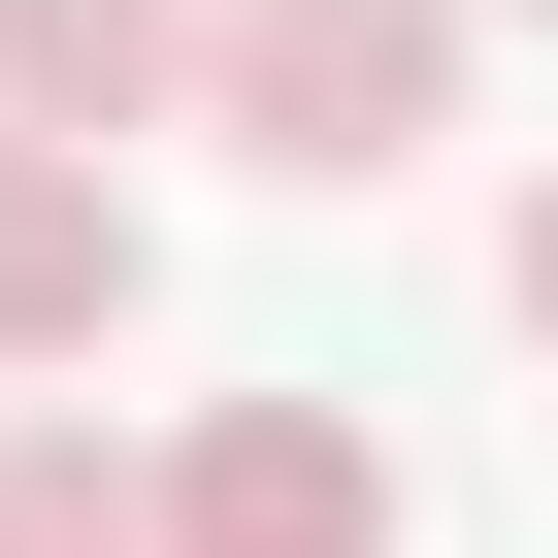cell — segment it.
<instances>
[{
  "mask_svg": "<svg viewBox=\"0 0 558 558\" xmlns=\"http://www.w3.org/2000/svg\"><path fill=\"white\" fill-rule=\"evenodd\" d=\"M197 132L296 197H395L460 132V0H197Z\"/></svg>",
  "mask_w": 558,
  "mask_h": 558,
  "instance_id": "1",
  "label": "cell"
},
{
  "mask_svg": "<svg viewBox=\"0 0 558 558\" xmlns=\"http://www.w3.org/2000/svg\"><path fill=\"white\" fill-rule=\"evenodd\" d=\"M132 525H165V558H395V427H362V395H197V427L132 460Z\"/></svg>",
  "mask_w": 558,
  "mask_h": 558,
  "instance_id": "2",
  "label": "cell"
},
{
  "mask_svg": "<svg viewBox=\"0 0 558 558\" xmlns=\"http://www.w3.org/2000/svg\"><path fill=\"white\" fill-rule=\"evenodd\" d=\"M165 296V230H132V165H66V132H0V362H99Z\"/></svg>",
  "mask_w": 558,
  "mask_h": 558,
  "instance_id": "3",
  "label": "cell"
},
{
  "mask_svg": "<svg viewBox=\"0 0 558 558\" xmlns=\"http://www.w3.org/2000/svg\"><path fill=\"white\" fill-rule=\"evenodd\" d=\"M165 99H197V0H0V132L99 165V132H165Z\"/></svg>",
  "mask_w": 558,
  "mask_h": 558,
  "instance_id": "4",
  "label": "cell"
},
{
  "mask_svg": "<svg viewBox=\"0 0 558 558\" xmlns=\"http://www.w3.org/2000/svg\"><path fill=\"white\" fill-rule=\"evenodd\" d=\"M0 558H165V525H132V460H99L66 395H34V427H0Z\"/></svg>",
  "mask_w": 558,
  "mask_h": 558,
  "instance_id": "5",
  "label": "cell"
},
{
  "mask_svg": "<svg viewBox=\"0 0 558 558\" xmlns=\"http://www.w3.org/2000/svg\"><path fill=\"white\" fill-rule=\"evenodd\" d=\"M493 296H525V329H558V165H525V230H493Z\"/></svg>",
  "mask_w": 558,
  "mask_h": 558,
  "instance_id": "6",
  "label": "cell"
},
{
  "mask_svg": "<svg viewBox=\"0 0 558 558\" xmlns=\"http://www.w3.org/2000/svg\"><path fill=\"white\" fill-rule=\"evenodd\" d=\"M460 34H493V0H460Z\"/></svg>",
  "mask_w": 558,
  "mask_h": 558,
  "instance_id": "7",
  "label": "cell"
}]
</instances>
